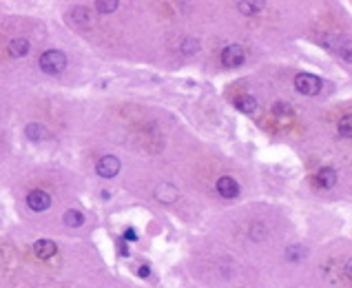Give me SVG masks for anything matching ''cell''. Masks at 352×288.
I'll return each instance as SVG.
<instances>
[{
    "mask_svg": "<svg viewBox=\"0 0 352 288\" xmlns=\"http://www.w3.org/2000/svg\"><path fill=\"white\" fill-rule=\"evenodd\" d=\"M273 113L277 118H282V120H290V118L295 116V109L288 104V102H277V104L273 106Z\"/></svg>",
    "mask_w": 352,
    "mask_h": 288,
    "instance_id": "ac0fdd59",
    "label": "cell"
},
{
    "mask_svg": "<svg viewBox=\"0 0 352 288\" xmlns=\"http://www.w3.org/2000/svg\"><path fill=\"white\" fill-rule=\"evenodd\" d=\"M344 272H346V275H348L350 280H352V257H350L348 262H346V266H344Z\"/></svg>",
    "mask_w": 352,
    "mask_h": 288,
    "instance_id": "d4e9b609",
    "label": "cell"
},
{
    "mask_svg": "<svg viewBox=\"0 0 352 288\" xmlns=\"http://www.w3.org/2000/svg\"><path fill=\"white\" fill-rule=\"evenodd\" d=\"M197 49H200V42H197L195 38H186L184 42H182V54H184V56H191V54H195Z\"/></svg>",
    "mask_w": 352,
    "mask_h": 288,
    "instance_id": "44dd1931",
    "label": "cell"
},
{
    "mask_svg": "<svg viewBox=\"0 0 352 288\" xmlns=\"http://www.w3.org/2000/svg\"><path fill=\"white\" fill-rule=\"evenodd\" d=\"M235 106L242 113H248V116H251V113L257 111V100H255L253 96H239L237 100H235Z\"/></svg>",
    "mask_w": 352,
    "mask_h": 288,
    "instance_id": "5bb4252c",
    "label": "cell"
},
{
    "mask_svg": "<svg viewBox=\"0 0 352 288\" xmlns=\"http://www.w3.org/2000/svg\"><path fill=\"white\" fill-rule=\"evenodd\" d=\"M124 240H126V242H135V240H137L135 228H126V230H124Z\"/></svg>",
    "mask_w": 352,
    "mask_h": 288,
    "instance_id": "603a6c76",
    "label": "cell"
},
{
    "mask_svg": "<svg viewBox=\"0 0 352 288\" xmlns=\"http://www.w3.org/2000/svg\"><path fill=\"white\" fill-rule=\"evenodd\" d=\"M27 204H29V208H31V210L42 213V210H47L51 206V198H49V193L35 188V191H31V193L27 195Z\"/></svg>",
    "mask_w": 352,
    "mask_h": 288,
    "instance_id": "8992f818",
    "label": "cell"
},
{
    "mask_svg": "<svg viewBox=\"0 0 352 288\" xmlns=\"http://www.w3.org/2000/svg\"><path fill=\"white\" fill-rule=\"evenodd\" d=\"M29 40L27 38H13L11 42H9V54L13 56V58H22V56L29 54Z\"/></svg>",
    "mask_w": 352,
    "mask_h": 288,
    "instance_id": "4fadbf2b",
    "label": "cell"
},
{
    "mask_svg": "<svg viewBox=\"0 0 352 288\" xmlns=\"http://www.w3.org/2000/svg\"><path fill=\"white\" fill-rule=\"evenodd\" d=\"M330 47L335 49V54L339 56L341 60L352 64V38H335L330 42Z\"/></svg>",
    "mask_w": 352,
    "mask_h": 288,
    "instance_id": "52a82bcc",
    "label": "cell"
},
{
    "mask_svg": "<svg viewBox=\"0 0 352 288\" xmlns=\"http://www.w3.org/2000/svg\"><path fill=\"white\" fill-rule=\"evenodd\" d=\"M295 89L304 96H317L321 91V78L315 74H299L295 78Z\"/></svg>",
    "mask_w": 352,
    "mask_h": 288,
    "instance_id": "7a4b0ae2",
    "label": "cell"
},
{
    "mask_svg": "<svg viewBox=\"0 0 352 288\" xmlns=\"http://www.w3.org/2000/svg\"><path fill=\"white\" fill-rule=\"evenodd\" d=\"M315 184H317L319 188H333L337 184V171L333 166H324L317 176H315Z\"/></svg>",
    "mask_w": 352,
    "mask_h": 288,
    "instance_id": "ba28073f",
    "label": "cell"
},
{
    "mask_svg": "<svg viewBox=\"0 0 352 288\" xmlns=\"http://www.w3.org/2000/svg\"><path fill=\"white\" fill-rule=\"evenodd\" d=\"M137 275H140L142 277V280H146V277H149L151 275V268H149V266H140V268H137Z\"/></svg>",
    "mask_w": 352,
    "mask_h": 288,
    "instance_id": "cb8c5ba5",
    "label": "cell"
},
{
    "mask_svg": "<svg viewBox=\"0 0 352 288\" xmlns=\"http://www.w3.org/2000/svg\"><path fill=\"white\" fill-rule=\"evenodd\" d=\"M222 62L226 66H242L246 62V51L242 44H228L222 51Z\"/></svg>",
    "mask_w": 352,
    "mask_h": 288,
    "instance_id": "3957f363",
    "label": "cell"
},
{
    "mask_svg": "<svg viewBox=\"0 0 352 288\" xmlns=\"http://www.w3.org/2000/svg\"><path fill=\"white\" fill-rule=\"evenodd\" d=\"M264 7H266V4H264L262 0H242V2H237V9L244 16H255V14L264 12Z\"/></svg>",
    "mask_w": 352,
    "mask_h": 288,
    "instance_id": "7c38bea8",
    "label": "cell"
},
{
    "mask_svg": "<svg viewBox=\"0 0 352 288\" xmlns=\"http://www.w3.org/2000/svg\"><path fill=\"white\" fill-rule=\"evenodd\" d=\"M339 136L352 138V113H348V116H344L339 120Z\"/></svg>",
    "mask_w": 352,
    "mask_h": 288,
    "instance_id": "d6986e66",
    "label": "cell"
},
{
    "mask_svg": "<svg viewBox=\"0 0 352 288\" xmlns=\"http://www.w3.org/2000/svg\"><path fill=\"white\" fill-rule=\"evenodd\" d=\"M95 7H98L100 14H111V12H115V9L120 7V2H117V0H98Z\"/></svg>",
    "mask_w": 352,
    "mask_h": 288,
    "instance_id": "ffe728a7",
    "label": "cell"
},
{
    "mask_svg": "<svg viewBox=\"0 0 352 288\" xmlns=\"http://www.w3.org/2000/svg\"><path fill=\"white\" fill-rule=\"evenodd\" d=\"M71 20H73L75 24H91V14L86 7H75L73 12H71Z\"/></svg>",
    "mask_w": 352,
    "mask_h": 288,
    "instance_id": "e0dca14e",
    "label": "cell"
},
{
    "mask_svg": "<svg viewBox=\"0 0 352 288\" xmlns=\"http://www.w3.org/2000/svg\"><path fill=\"white\" fill-rule=\"evenodd\" d=\"M55 250H58V246H55V242H51V240H38L33 244V255L40 257V260H49V257H53Z\"/></svg>",
    "mask_w": 352,
    "mask_h": 288,
    "instance_id": "9c48e42d",
    "label": "cell"
},
{
    "mask_svg": "<svg viewBox=\"0 0 352 288\" xmlns=\"http://www.w3.org/2000/svg\"><path fill=\"white\" fill-rule=\"evenodd\" d=\"M62 222L67 226H71V228H78V226L84 224V215L80 213V210H75V208H69L67 213L62 215Z\"/></svg>",
    "mask_w": 352,
    "mask_h": 288,
    "instance_id": "9a60e30c",
    "label": "cell"
},
{
    "mask_svg": "<svg viewBox=\"0 0 352 288\" xmlns=\"http://www.w3.org/2000/svg\"><path fill=\"white\" fill-rule=\"evenodd\" d=\"M24 136L33 142H42L47 138V126L40 124V122H31V124L24 126Z\"/></svg>",
    "mask_w": 352,
    "mask_h": 288,
    "instance_id": "8fae6325",
    "label": "cell"
},
{
    "mask_svg": "<svg viewBox=\"0 0 352 288\" xmlns=\"http://www.w3.org/2000/svg\"><path fill=\"white\" fill-rule=\"evenodd\" d=\"M306 246H302V244H295V246H288L286 248V260L288 262H302L304 257H306Z\"/></svg>",
    "mask_w": 352,
    "mask_h": 288,
    "instance_id": "2e32d148",
    "label": "cell"
},
{
    "mask_svg": "<svg viewBox=\"0 0 352 288\" xmlns=\"http://www.w3.org/2000/svg\"><path fill=\"white\" fill-rule=\"evenodd\" d=\"M266 235L268 233H266V228H264L262 224H253V228H251V238L253 240H257V242L259 240H266Z\"/></svg>",
    "mask_w": 352,
    "mask_h": 288,
    "instance_id": "7402d4cb",
    "label": "cell"
},
{
    "mask_svg": "<svg viewBox=\"0 0 352 288\" xmlns=\"http://www.w3.org/2000/svg\"><path fill=\"white\" fill-rule=\"evenodd\" d=\"M215 186H217V193L222 195L224 200H235L239 195V184H237V180L231 178V176L219 178Z\"/></svg>",
    "mask_w": 352,
    "mask_h": 288,
    "instance_id": "5b68a950",
    "label": "cell"
},
{
    "mask_svg": "<svg viewBox=\"0 0 352 288\" xmlns=\"http://www.w3.org/2000/svg\"><path fill=\"white\" fill-rule=\"evenodd\" d=\"M120 160H117L115 156H104L102 160L98 162V166H95V171H98V176L100 178H104V180H111V178H115L117 173H120Z\"/></svg>",
    "mask_w": 352,
    "mask_h": 288,
    "instance_id": "277c9868",
    "label": "cell"
},
{
    "mask_svg": "<svg viewBox=\"0 0 352 288\" xmlns=\"http://www.w3.org/2000/svg\"><path fill=\"white\" fill-rule=\"evenodd\" d=\"M64 66H67V56H64L62 51L49 49V51H44V54L40 56V69H42L44 74L58 76V74H62V71H64Z\"/></svg>",
    "mask_w": 352,
    "mask_h": 288,
    "instance_id": "6da1fadb",
    "label": "cell"
},
{
    "mask_svg": "<svg viewBox=\"0 0 352 288\" xmlns=\"http://www.w3.org/2000/svg\"><path fill=\"white\" fill-rule=\"evenodd\" d=\"M155 198H157V202H162V204H173L177 200V188L173 186V184L164 182L155 188Z\"/></svg>",
    "mask_w": 352,
    "mask_h": 288,
    "instance_id": "30bf717a",
    "label": "cell"
}]
</instances>
